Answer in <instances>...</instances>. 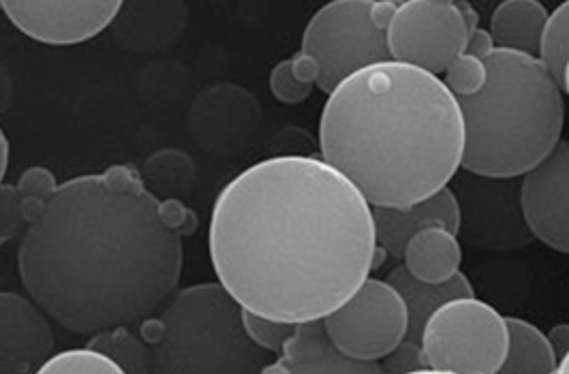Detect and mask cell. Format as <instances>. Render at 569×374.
<instances>
[{
    "label": "cell",
    "instance_id": "1",
    "mask_svg": "<svg viewBox=\"0 0 569 374\" xmlns=\"http://www.w3.org/2000/svg\"><path fill=\"white\" fill-rule=\"evenodd\" d=\"M208 246L242 309L287 323L323 319L372 272V205L321 156L279 154L221 189Z\"/></svg>",
    "mask_w": 569,
    "mask_h": 374
},
{
    "label": "cell",
    "instance_id": "2",
    "mask_svg": "<svg viewBox=\"0 0 569 374\" xmlns=\"http://www.w3.org/2000/svg\"><path fill=\"white\" fill-rule=\"evenodd\" d=\"M182 261V235L127 163L58 184L18 246L27 293L76 334L154 315L178 289Z\"/></svg>",
    "mask_w": 569,
    "mask_h": 374
},
{
    "label": "cell",
    "instance_id": "3",
    "mask_svg": "<svg viewBox=\"0 0 569 374\" xmlns=\"http://www.w3.org/2000/svg\"><path fill=\"white\" fill-rule=\"evenodd\" d=\"M458 99L420 67L375 62L328 94L319 152L370 205L405 208L450 184L462 168Z\"/></svg>",
    "mask_w": 569,
    "mask_h": 374
},
{
    "label": "cell",
    "instance_id": "4",
    "mask_svg": "<svg viewBox=\"0 0 569 374\" xmlns=\"http://www.w3.org/2000/svg\"><path fill=\"white\" fill-rule=\"evenodd\" d=\"M486 67V87L458 99L465 124L462 168L520 178L561 142L563 88L540 57L497 48Z\"/></svg>",
    "mask_w": 569,
    "mask_h": 374
},
{
    "label": "cell",
    "instance_id": "5",
    "mask_svg": "<svg viewBox=\"0 0 569 374\" xmlns=\"http://www.w3.org/2000/svg\"><path fill=\"white\" fill-rule=\"evenodd\" d=\"M154 374H256L272 362L242 323V306L221 283L176 289L140 321Z\"/></svg>",
    "mask_w": 569,
    "mask_h": 374
},
{
    "label": "cell",
    "instance_id": "6",
    "mask_svg": "<svg viewBox=\"0 0 569 374\" xmlns=\"http://www.w3.org/2000/svg\"><path fill=\"white\" fill-rule=\"evenodd\" d=\"M430 373L499 374L508 351L506 317L476 295L439 306L422 330Z\"/></svg>",
    "mask_w": 569,
    "mask_h": 374
},
{
    "label": "cell",
    "instance_id": "7",
    "mask_svg": "<svg viewBox=\"0 0 569 374\" xmlns=\"http://www.w3.org/2000/svg\"><path fill=\"white\" fill-rule=\"evenodd\" d=\"M448 186L458 205L456 235L462 244L486 253H512L536 240L525 216L520 178L460 168Z\"/></svg>",
    "mask_w": 569,
    "mask_h": 374
},
{
    "label": "cell",
    "instance_id": "8",
    "mask_svg": "<svg viewBox=\"0 0 569 374\" xmlns=\"http://www.w3.org/2000/svg\"><path fill=\"white\" fill-rule=\"evenodd\" d=\"M372 0H330L309 20L302 52L317 58L321 75L317 88L330 94L356 71L392 60L386 30L370 20Z\"/></svg>",
    "mask_w": 569,
    "mask_h": 374
},
{
    "label": "cell",
    "instance_id": "9",
    "mask_svg": "<svg viewBox=\"0 0 569 374\" xmlns=\"http://www.w3.org/2000/svg\"><path fill=\"white\" fill-rule=\"evenodd\" d=\"M332 343L358 362H381L407 336V306L388 281L367 279L323 317Z\"/></svg>",
    "mask_w": 569,
    "mask_h": 374
},
{
    "label": "cell",
    "instance_id": "10",
    "mask_svg": "<svg viewBox=\"0 0 569 374\" xmlns=\"http://www.w3.org/2000/svg\"><path fill=\"white\" fill-rule=\"evenodd\" d=\"M386 34L392 60L435 75H441L467 43V30L455 4L443 7L432 0L402 2Z\"/></svg>",
    "mask_w": 569,
    "mask_h": 374
},
{
    "label": "cell",
    "instance_id": "11",
    "mask_svg": "<svg viewBox=\"0 0 569 374\" xmlns=\"http://www.w3.org/2000/svg\"><path fill=\"white\" fill-rule=\"evenodd\" d=\"M7 20L43 46H78L114 24L124 0H0Z\"/></svg>",
    "mask_w": 569,
    "mask_h": 374
},
{
    "label": "cell",
    "instance_id": "12",
    "mask_svg": "<svg viewBox=\"0 0 569 374\" xmlns=\"http://www.w3.org/2000/svg\"><path fill=\"white\" fill-rule=\"evenodd\" d=\"M527 223L541 244L569 255V140L520 175Z\"/></svg>",
    "mask_w": 569,
    "mask_h": 374
},
{
    "label": "cell",
    "instance_id": "13",
    "mask_svg": "<svg viewBox=\"0 0 569 374\" xmlns=\"http://www.w3.org/2000/svg\"><path fill=\"white\" fill-rule=\"evenodd\" d=\"M261 122V105L256 94L236 84H221L201 92L191 112L196 142L229 154L253 142Z\"/></svg>",
    "mask_w": 569,
    "mask_h": 374
},
{
    "label": "cell",
    "instance_id": "14",
    "mask_svg": "<svg viewBox=\"0 0 569 374\" xmlns=\"http://www.w3.org/2000/svg\"><path fill=\"white\" fill-rule=\"evenodd\" d=\"M54 346L48 313L30 295L0 291V374L39 373Z\"/></svg>",
    "mask_w": 569,
    "mask_h": 374
},
{
    "label": "cell",
    "instance_id": "15",
    "mask_svg": "<svg viewBox=\"0 0 569 374\" xmlns=\"http://www.w3.org/2000/svg\"><path fill=\"white\" fill-rule=\"evenodd\" d=\"M372 221L377 244L383 246L390 257L402 260L407 242L418 231L427 228H448L456 233L458 205L450 186H443L441 191L405 208L372 205Z\"/></svg>",
    "mask_w": 569,
    "mask_h": 374
},
{
    "label": "cell",
    "instance_id": "16",
    "mask_svg": "<svg viewBox=\"0 0 569 374\" xmlns=\"http://www.w3.org/2000/svg\"><path fill=\"white\" fill-rule=\"evenodd\" d=\"M289 374H377L379 362H358L345 355L326 332L323 319L296 323L279 355Z\"/></svg>",
    "mask_w": 569,
    "mask_h": 374
},
{
    "label": "cell",
    "instance_id": "17",
    "mask_svg": "<svg viewBox=\"0 0 569 374\" xmlns=\"http://www.w3.org/2000/svg\"><path fill=\"white\" fill-rule=\"evenodd\" d=\"M189 20L184 0H124L116 16V37L136 50H157L180 37Z\"/></svg>",
    "mask_w": 569,
    "mask_h": 374
},
{
    "label": "cell",
    "instance_id": "18",
    "mask_svg": "<svg viewBox=\"0 0 569 374\" xmlns=\"http://www.w3.org/2000/svg\"><path fill=\"white\" fill-rule=\"evenodd\" d=\"M386 281L399 291L400 297L407 306V336L405 338L416 341V343H420L428 317L439 306H443L446 302L456 300V297L476 295L471 281L462 272H456L452 279H448L443 283H427V281L416 279L405 265H399L388 274Z\"/></svg>",
    "mask_w": 569,
    "mask_h": 374
},
{
    "label": "cell",
    "instance_id": "19",
    "mask_svg": "<svg viewBox=\"0 0 569 374\" xmlns=\"http://www.w3.org/2000/svg\"><path fill=\"white\" fill-rule=\"evenodd\" d=\"M548 9L540 0H501L490 18V32L497 48L540 57Z\"/></svg>",
    "mask_w": 569,
    "mask_h": 374
},
{
    "label": "cell",
    "instance_id": "20",
    "mask_svg": "<svg viewBox=\"0 0 569 374\" xmlns=\"http://www.w3.org/2000/svg\"><path fill=\"white\" fill-rule=\"evenodd\" d=\"M402 265L420 281L443 283L460 272L462 246L455 231L427 228L418 231L405 246Z\"/></svg>",
    "mask_w": 569,
    "mask_h": 374
},
{
    "label": "cell",
    "instance_id": "21",
    "mask_svg": "<svg viewBox=\"0 0 569 374\" xmlns=\"http://www.w3.org/2000/svg\"><path fill=\"white\" fill-rule=\"evenodd\" d=\"M508 351L499 374H552L559 368V357L548 336L525 319L506 317Z\"/></svg>",
    "mask_w": 569,
    "mask_h": 374
},
{
    "label": "cell",
    "instance_id": "22",
    "mask_svg": "<svg viewBox=\"0 0 569 374\" xmlns=\"http://www.w3.org/2000/svg\"><path fill=\"white\" fill-rule=\"evenodd\" d=\"M143 186L157 198V200H170L178 198L184 200L193 193L198 182V168L191 154L178 148H163L152 152L143 161Z\"/></svg>",
    "mask_w": 569,
    "mask_h": 374
},
{
    "label": "cell",
    "instance_id": "23",
    "mask_svg": "<svg viewBox=\"0 0 569 374\" xmlns=\"http://www.w3.org/2000/svg\"><path fill=\"white\" fill-rule=\"evenodd\" d=\"M88 346L108 355L122 374L152 373V346L129 325H114L92 334Z\"/></svg>",
    "mask_w": 569,
    "mask_h": 374
},
{
    "label": "cell",
    "instance_id": "24",
    "mask_svg": "<svg viewBox=\"0 0 569 374\" xmlns=\"http://www.w3.org/2000/svg\"><path fill=\"white\" fill-rule=\"evenodd\" d=\"M541 62L561 84L563 67L569 58V0L557 7L546 22L540 50Z\"/></svg>",
    "mask_w": 569,
    "mask_h": 374
},
{
    "label": "cell",
    "instance_id": "25",
    "mask_svg": "<svg viewBox=\"0 0 569 374\" xmlns=\"http://www.w3.org/2000/svg\"><path fill=\"white\" fill-rule=\"evenodd\" d=\"M43 374H122L114 362L101 351L84 346L69 348L62 353H52L50 360L41 366Z\"/></svg>",
    "mask_w": 569,
    "mask_h": 374
},
{
    "label": "cell",
    "instance_id": "26",
    "mask_svg": "<svg viewBox=\"0 0 569 374\" xmlns=\"http://www.w3.org/2000/svg\"><path fill=\"white\" fill-rule=\"evenodd\" d=\"M486 82H488L486 60L469 57L465 52L458 54L443 71V84L455 94L456 99L478 94L486 87Z\"/></svg>",
    "mask_w": 569,
    "mask_h": 374
},
{
    "label": "cell",
    "instance_id": "27",
    "mask_svg": "<svg viewBox=\"0 0 569 374\" xmlns=\"http://www.w3.org/2000/svg\"><path fill=\"white\" fill-rule=\"evenodd\" d=\"M242 323H244V330H247L249 338L257 346H261L263 351H268L272 355H281L284 343L289 341V336L296 330V323L263 317V315H257V313L247 311V309H242Z\"/></svg>",
    "mask_w": 569,
    "mask_h": 374
},
{
    "label": "cell",
    "instance_id": "28",
    "mask_svg": "<svg viewBox=\"0 0 569 374\" xmlns=\"http://www.w3.org/2000/svg\"><path fill=\"white\" fill-rule=\"evenodd\" d=\"M29 223L22 210V193L16 184H0V246L22 237Z\"/></svg>",
    "mask_w": 569,
    "mask_h": 374
},
{
    "label": "cell",
    "instance_id": "29",
    "mask_svg": "<svg viewBox=\"0 0 569 374\" xmlns=\"http://www.w3.org/2000/svg\"><path fill=\"white\" fill-rule=\"evenodd\" d=\"M381 373L390 374H418L430 373L427 364V355L422 343L402 338L381 362Z\"/></svg>",
    "mask_w": 569,
    "mask_h": 374
},
{
    "label": "cell",
    "instance_id": "30",
    "mask_svg": "<svg viewBox=\"0 0 569 374\" xmlns=\"http://www.w3.org/2000/svg\"><path fill=\"white\" fill-rule=\"evenodd\" d=\"M268 82H270V92L283 105H300V103H305L311 97L315 88L309 87V84H302L293 75L289 58L281 60L279 64H274V69L270 71V80Z\"/></svg>",
    "mask_w": 569,
    "mask_h": 374
},
{
    "label": "cell",
    "instance_id": "31",
    "mask_svg": "<svg viewBox=\"0 0 569 374\" xmlns=\"http://www.w3.org/2000/svg\"><path fill=\"white\" fill-rule=\"evenodd\" d=\"M16 186L24 198H37L48 202L57 193L58 180L52 170L43 165H32L22 172Z\"/></svg>",
    "mask_w": 569,
    "mask_h": 374
},
{
    "label": "cell",
    "instance_id": "32",
    "mask_svg": "<svg viewBox=\"0 0 569 374\" xmlns=\"http://www.w3.org/2000/svg\"><path fill=\"white\" fill-rule=\"evenodd\" d=\"M161 202V214L171 230L178 231L182 237L193 235L200 230V216L184 203V200L170 198V200H159Z\"/></svg>",
    "mask_w": 569,
    "mask_h": 374
},
{
    "label": "cell",
    "instance_id": "33",
    "mask_svg": "<svg viewBox=\"0 0 569 374\" xmlns=\"http://www.w3.org/2000/svg\"><path fill=\"white\" fill-rule=\"evenodd\" d=\"M289 62H291V71H293V75H296L302 84L317 87L319 75H321V67H319L317 58L300 50L298 54H293V57L289 58Z\"/></svg>",
    "mask_w": 569,
    "mask_h": 374
},
{
    "label": "cell",
    "instance_id": "34",
    "mask_svg": "<svg viewBox=\"0 0 569 374\" xmlns=\"http://www.w3.org/2000/svg\"><path fill=\"white\" fill-rule=\"evenodd\" d=\"M497 50V43L492 39V32L488 29H476L471 34H467V43H465V54L469 57L486 60L492 52Z\"/></svg>",
    "mask_w": 569,
    "mask_h": 374
},
{
    "label": "cell",
    "instance_id": "35",
    "mask_svg": "<svg viewBox=\"0 0 569 374\" xmlns=\"http://www.w3.org/2000/svg\"><path fill=\"white\" fill-rule=\"evenodd\" d=\"M399 2L395 0H372L370 2V20L377 29L388 30L397 11H399Z\"/></svg>",
    "mask_w": 569,
    "mask_h": 374
},
{
    "label": "cell",
    "instance_id": "36",
    "mask_svg": "<svg viewBox=\"0 0 569 374\" xmlns=\"http://www.w3.org/2000/svg\"><path fill=\"white\" fill-rule=\"evenodd\" d=\"M546 336H548V341H550V345L555 348V353H557V357H559V360L568 355L569 323H559V325H555Z\"/></svg>",
    "mask_w": 569,
    "mask_h": 374
},
{
    "label": "cell",
    "instance_id": "37",
    "mask_svg": "<svg viewBox=\"0 0 569 374\" xmlns=\"http://www.w3.org/2000/svg\"><path fill=\"white\" fill-rule=\"evenodd\" d=\"M456 11L462 20V27L467 30V34H471L473 30L480 29V13L478 9L469 2V0H456Z\"/></svg>",
    "mask_w": 569,
    "mask_h": 374
},
{
    "label": "cell",
    "instance_id": "38",
    "mask_svg": "<svg viewBox=\"0 0 569 374\" xmlns=\"http://www.w3.org/2000/svg\"><path fill=\"white\" fill-rule=\"evenodd\" d=\"M11 97H13V82H11V75H9L7 67L0 62V114L7 112V108L11 103Z\"/></svg>",
    "mask_w": 569,
    "mask_h": 374
},
{
    "label": "cell",
    "instance_id": "39",
    "mask_svg": "<svg viewBox=\"0 0 569 374\" xmlns=\"http://www.w3.org/2000/svg\"><path fill=\"white\" fill-rule=\"evenodd\" d=\"M7 168H9V140H7V135H4V131L0 127V184L4 180Z\"/></svg>",
    "mask_w": 569,
    "mask_h": 374
},
{
    "label": "cell",
    "instance_id": "40",
    "mask_svg": "<svg viewBox=\"0 0 569 374\" xmlns=\"http://www.w3.org/2000/svg\"><path fill=\"white\" fill-rule=\"evenodd\" d=\"M561 88L563 92L569 97V58L566 60V67H563V75H561Z\"/></svg>",
    "mask_w": 569,
    "mask_h": 374
},
{
    "label": "cell",
    "instance_id": "41",
    "mask_svg": "<svg viewBox=\"0 0 569 374\" xmlns=\"http://www.w3.org/2000/svg\"><path fill=\"white\" fill-rule=\"evenodd\" d=\"M557 373L569 374V353L566 357H561V360H559V368H557Z\"/></svg>",
    "mask_w": 569,
    "mask_h": 374
},
{
    "label": "cell",
    "instance_id": "42",
    "mask_svg": "<svg viewBox=\"0 0 569 374\" xmlns=\"http://www.w3.org/2000/svg\"><path fill=\"white\" fill-rule=\"evenodd\" d=\"M435 4H443V7H450V4H456V0H432Z\"/></svg>",
    "mask_w": 569,
    "mask_h": 374
},
{
    "label": "cell",
    "instance_id": "43",
    "mask_svg": "<svg viewBox=\"0 0 569 374\" xmlns=\"http://www.w3.org/2000/svg\"><path fill=\"white\" fill-rule=\"evenodd\" d=\"M395 2H399V4H402V2H409V0H395Z\"/></svg>",
    "mask_w": 569,
    "mask_h": 374
},
{
    "label": "cell",
    "instance_id": "44",
    "mask_svg": "<svg viewBox=\"0 0 569 374\" xmlns=\"http://www.w3.org/2000/svg\"><path fill=\"white\" fill-rule=\"evenodd\" d=\"M0 11H2V2H0Z\"/></svg>",
    "mask_w": 569,
    "mask_h": 374
}]
</instances>
